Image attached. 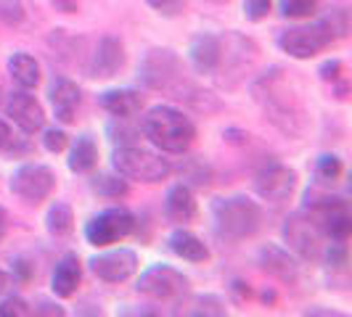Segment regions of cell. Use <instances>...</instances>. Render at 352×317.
<instances>
[{
  "label": "cell",
  "instance_id": "cell-12",
  "mask_svg": "<svg viewBox=\"0 0 352 317\" xmlns=\"http://www.w3.org/2000/svg\"><path fill=\"white\" fill-rule=\"evenodd\" d=\"M135 267H138V257L130 248H114V251H106V254H98L90 259L93 275L106 283L127 281L135 272Z\"/></svg>",
  "mask_w": 352,
  "mask_h": 317
},
{
  "label": "cell",
  "instance_id": "cell-17",
  "mask_svg": "<svg viewBox=\"0 0 352 317\" xmlns=\"http://www.w3.org/2000/svg\"><path fill=\"white\" fill-rule=\"evenodd\" d=\"M98 104L104 106L111 117H117V119H130V117H135V114L141 111L143 98H141V93H135V90H130V88H114V90L101 93Z\"/></svg>",
  "mask_w": 352,
  "mask_h": 317
},
{
  "label": "cell",
  "instance_id": "cell-30",
  "mask_svg": "<svg viewBox=\"0 0 352 317\" xmlns=\"http://www.w3.org/2000/svg\"><path fill=\"white\" fill-rule=\"evenodd\" d=\"M183 175L188 177L194 185H207V183H210V177H212V169L204 158H191V161H188V167L183 169Z\"/></svg>",
  "mask_w": 352,
  "mask_h": 317
},
{
  "label": "cell",
  "instance_id": "cell-16",
  "mask_svg": "<svg viewBox=\"0 0 352 317\" xmlns=\"http://www.w3.org/2000/svg\"><path fill=\"white\" fill-rule=\"evenodd\" d=\"M220 51H223V40L204 32V35L194 37V43L188 48V58L199 74H214L220 67Z\"/></svg>",
  "mask_w": 352,
  "mask_h": 317
},
{
  "label": "cell",
  "instance_id": "cell-2",
  "mask_svg": "<svg viewBox=\"0 0 352 317\" xmlns=\"http://www.w3.org/2000/svg\"><path fill=\"white\" fill-rule=\"evenodd\" d=\"M138 77H141V82L146 88L162 90V93L173 95L177 101H186L188 106H194L196 111L212 114V111L220 108V104L214 101V95L207 93V90H201L186 74L180 58L170 48H154V51L146 53L141 67H138Z\"/></svg>",
  "mask_w": 352,
  "mask_h": 317
},
{
  "label": "cell",
  "instance_id": "cell-3",
  "mask_svg": "<svg viewBox=\"0 0 352 317\" xmlns=\"http://www.w3.org/2000/svg\"><path fill=\"white\" fill-rule=\"evenodd\" d=\"M143 135L167 154H186L196 138L194 122L175 106H154L141 122Z\"/></svg>",
  "mask_w": 352,
  "mask_h": 317
},
{
  "label": "cell",
  "instance_id": "cell-28",
  "mask_svg": "<svg viewBox=\"0 0 352 317\" xmlns=\"http://www.w3.org/2000/svg\"><path fill=\"white\" fill-rule=\"evenodd\" d=\"M183 315H226V307L217 296H196L188 301V309H177Z\"/></svg>",
  "mask_w": 352,
  "mask_h": 317
},
{
  "label": "cell",
  "instance_id": "cell-33",
  "mask_svg": "<svg viewBox=\"0 0 352 317\" xmlns=\"http://www.w3.org/2000/svg\"><path fill=\"white\" fill-rule=\"evenodd\" d=\"M326 262L334 270H342L347 264V246H344V241H336V244L326 248Z\"/></svg>",
  "mask_w": 352,
  "mask_h": 317
},
{
  "label": "cell",
  "instance_id": "cell-37",
  "mask_svg": "<svg viewBox=\"0 0 352 317\" xmlns=\"http://www.w3.org/2000/svg\"><path fill=\"white\" fill-rule=\"evenodd\" d=\"M342 69H344V67H342V61H336L334 58V61H326V64L318 69V74H320L326 82H336V80L342 77Z\"/></svg>",
  "mask_w": 352,
  "mask_h": 317
},
{
  "label": "cell",
  "instance_id": "cell-20",
  "mask_svg": "<svg viewBox=\"0 0 352 317\" xmlns=\"http://www.w3.org/2000/svg\"><path fill=\"white\" fill-rule=\"evenodd\" d=\"M164 214L173 220V222H191L196 217V198L191 193V188L186 183L180 185H173L167 191V198H164Z\"/></svg>",
  "mask_w": 352,
  "mask_h": 317
},
{
  "label": "cell",
  "instance_id": "cell-32",
  "mask_svg": "<svg viewBox=\"0 0 352 317\" xmlns=\"http://www.w3.org/2000/svg\"><path fill=\"white\" fill-rule=\"evenodd\" d=\"M157 14L162 16H177L186 8V0H146Z\"/></svg>",
  "mask_w": 352,
  "mask_h": 317
},
{
  "label": "cell",
  "instance_id": "cell-24",
  "mask_svg": "<svg viewBox=\"0 0 352 317\" xmlns=\"http://www.w3.org/2000/svg\"><path fill=\"white\" fill-rule=\"evenodd\" d=\"M72 225H74V214H72V207L64 204V201H56L51 204V209L45 214V228L51 235L56 238H64L72 233Z\"/></svg>",
  "mask_w": 352,
  "mask_h": 317
},
{
  "label": "cell",
  "instance_id": "cell-15",
  "mask_svg": "<svg viewBox=\"0 0 352 317\" xmlns=\"http://www.w3.org/2000/svg\"><path fill=\"white\" fill-rule=\"evenodd\" d=\"M51 104H53V111H56V119L64 124L74 122V114H77V108H80V101H82V95H80V88L69 82V80H64V77H56L51 85Z\"/></svg>",
  "mask_w": 352,
  "mask_h": 317
},
{
  "label": "cell",
  "instance_id": "cell-42",
  "mask_svg": "<svg viewBox=\"0 0 352 317\" xmlns=\"http://www.w3.org/2000/svg\"><path fill=\"white\" fill-rule=\"evenodd\" d=\"M6 230H8V214H6V209L0 207V241H3V235H6Z\"/></svg>",
  "mask_w": 352,
  "mask_h": 317
},
{
  "label": "cell",
  "instance_id": "cell-1",
  "mask_svg": "<svg viewBox=\"0 0 352 317\" xmlns=\"http://www.w3.org/2000/svg\"><path fill=\"white\" fill-rule=\"evenodd\" d=\"M252 95L263 108L265 119L276 124L283 135L300 138L307 130V106L302 98L300 82L294 80V71L273 67L252 85Z\"/></svg>",
  "mask_w": 352,
  "mask_h": 317
},
{
  "label": "cell",
  "instance_id": "cell-25",
  "mask_svg": "<svg viewBox=\"0 0 352 317\" xmlns=\"http://www.w3.org/2000/svg\"><path fill=\"white\" fill-rule=\"evenodd\" d=\"M90 188L104 198H122L127 196V180L122 175H96Z\"/></svg>",
  "mask_w": 352,
  "mask_h": 317
},
{
  "label": "cell",
  "instance_id": "cell-22",
  "mask_svg": "<svg viewBox=\"0 0 352 317\" xmlns=\"http://www.w3.org/2000/svg\"><path fill=\"white\" fill-rule=\"evenodd\" d=\"M8 74L21 90H32L40 82V64L30 53H14L8 61Z\"/></svg>",
  "mask_w": 352,
  "mask_h": 317
},
{
  "label": "cell",
  "instance_id": "cell-14",
  "mask_svg": "<svg viewBox=\"0 0 352 317\" xmlns=\"http://www.w3.org/2000/svg\"><path fill=\"white\" fill-rule=\"evenodd\" d=\"M124 64V48L117 37H104L90 61V77H114Z\"/></svg>",
  "mask_w": 352,
  "mask_h": 317
},
{
  "label": "cell",
  "instance_id": "cell-29",
  "mask_svg": "<svg viewBox=\"0 0 352 317\" xmlns=\"http://www.w3.org/2000/svg\"><path fill=\"white\" fill-rule=\"evenodd\" d=\"M318 0H278V8L286 19H305L316 11Z\"/></svg>",
  "mask_w": 352,
  "mask_h": 317
},
{
  "label": "cell",
  "instance_id": "cell-5",
  "mask_svg": "<svg viewBox=\"0 0 352 317\" xmlns=\"http://www.w3.org/2000/svg\"><path fill=\"white\" fill-rule=\"evenodd\" d=\"M114 169L127 180H141V183H159L173 172V164L162 158L154 151H146L138 145H122L114 151Z\"/></svg>",
  "mask_w": 352,
  "mask_h": 317
},
{
  "label": "cell",
  "instance_id": "cell-40",
  "mask_svg": "<svg viewBox=\"0 0 352 317\" xmlns=\"http://www.w3.org/2000/svg\"><path fill=\"white\" fill-rule=\"evenodd\" d=\"M8 143H11V127L0 119V151H3Z\"/></svg>",
  "mask_w": 352,
  "mask_h": 317
},
{
  "label": "cell",
  "instance_id": "cell-19",
  "mask_svg": "<svg viewBox=\"0 0 352 317\" xmlns=\"http://www.w3.org/2000/svg\"><path fill=\"white\" fill-rule=\"evenodd\" d=\"M260 264H263V270H267L270 275H276V278H281V281H294L297 272H300L297 259H294L286 248L273 246V244L263 246V251H260Z\"/></svg>",
  "mask_w": 352,
  "mask_h": 317
},
{
  "label": "cell",
  "instance_id": "cell-35",
  "mask_svg": "<svg viewBox=\"0 0 352 317\" xmlns=\"http://www.w3.org/2000/svg\"><path fill=\"white\" fill-rule=\"evenodd\" d=\"M24 317L30 315V307H27V301L16 299V296H11V299L0 301V317Z\"/></svg>",
  "mask_w": 352,
  "mask_h": 317
},
{
  "label": "cell",
  "instance_id": "cell-31",
  "mask_svg": "<svg viewBox=\"0 0 352 317\" xmlns=\"http://www.w3.org/2000/svg\"><path fill=\"white\" fill-rule=\"evenodd\" d=\"M270 5H273V0H244V16L249 21H260L270 14Z\"/></svg>",
  "mask_w": 352,
  "mask_h": 317
},
{
  "label": "cell",
  "instance_id": "cell-7",
  "mask_svg": "<svg viewBox=\"0 0 352 317\" xmlns=\"http://www.w3.org/2000/svg\"><path fill=\"white\" fill-rule=\"evenodd\" d=\"M331 43H334V37L323 27L320 19L307 24V27H292L278 37L281 51L289 53L292 58H313L320 51H326Z\"/></svg>",
  "mask_w": 352,
  "mask_h": 317
},
{
  "label": "cell",
  "instance_id": "cell-36",
  "mask_svg": "<svg viewBox=\"0 0 352 317\" xmlns=\"http://www.w3.org/2000/svg\"><path fill=\"white\" fill-rule=\"evenodd\" d=\"M0 16L6 19L8 24H16L21 21V5H19V0H0Z\"/></svg>",
  "mask_w": 352,
  "mask_h": 317
},
{
  "label": "cell",
  "instance_id": "cell-4",
  "mask_svg": "<svg viewBox=\"0 0 352 317\" xmlns=\"http://www.w3.org/2000/svg\"><path fill=\"white\" fill-rule=\"evenodd\" d=\"M212 220L223 235L241 241L257 233L263 222V209L247 196H230V198L212 201Z\"/></svg>",
  "mask_w": 352,
  "mask_h": 317
},
{
  "label": "cell",
  "instance_id": "cell-27",
  "mask_svg": "<svg viewBox=\"0 0 352 317\" xmlns=\"http://www.w3.org/2000/svg\"><path fill=\"white\" fill-rule=\"evenodd\" d=\"M320 21H323V27L331 32V37H334V40H342V37L350 35V11H347L344 5H336V8H331V11L320 19Z\"/></svg>",
  "mask_w": 352,
  "mask_h": 317
},
{
  "label": "cell",
  "instance_id": "cell-38",
  "mask_svg": "<svg viewBox=\"0 0 352 317\" xmlns=\"http://www.w3.org/2000/svg\"><path fill=\"white\" fill-rule=\"evenodd\" d=\"M14 278L21 283H27L32 278V264L24 262V259H16V262H14Z\"/></svg>",
  "mask_w": 352,
  "mask_h": 317
},
{
  "label": "cell",
  "instance_id": "cell-21",
  "mask_svg": "<svg viewBox=\"0 0 352 317\" xmlns=\"http://www.w3.org/2000/svg\"><path fill=\"white\" fill-rule=\"evenodd\" d=\"M170 248L175 251L180 259H188V262H204V259H210V248L207 244L194 235V233H188V230H175L173 235H170Z\"/></svg>",
  "mask_w": 352,
  "mask_h": 317
},
{
  "label": "cell",
  "instance_id": "cell-39",
  "mask_svg": "<svg viewBox=\"0 0 352 317\" xmlns=\"http://www.w3.org/2000/svg\"><path fill=\"white\" fill-rule=\"evenodd\" d=\"M30 312H35V315H58V317L64 315V309L51 304V301H37L35 309H30Z\"/></svg>",
  "mask_w": 352,
  "mask_h": 317
},
{
  "label": "cell",
  "instance_id": "cell-41",
  "mask_svg": "<svg viewBox=\"0 0 352 317\" xmlns=\"http://www.w3.org/2000/svg\"><path fill=\"white\" fill-rule=\"evenodd\" d=\"M305 315H323V317H342V312H334V309H313V307H310V309H307V312H305Z\"/></svg>",
  "mask_w": 352,
  "mask_h": 317
},
{
  "label": "cell",
  "instance_id": "cell-23",
  "mask_svg": "<svg viewBox=\"0 0 352 317\" xmlns=\"http://www.w3.org/2000/svg\"><path fill=\"white\" fill-rule=\"evenodd\" d=\"M96 158H98V148L90 135H80L74 145H72L69 154V169L72 172H88L96 167Z\"/></svg>",
  "mask_w": 352,
  "mask_h": 317
},
{
  "label": "cell",
  "instance_id": "cell-18",
  "mask_svg": "<svg viewBox=\"0 0 352 317\" xmlns=\"http://www.w3.org/2000/svg\"><path fill=\"white\" fill-rule=\"evenodd\" d=\"M80 278H82V270H80L77 254H64L56 262V270H53V278H51L53 294L61 296V299H69L72 294L77 291V285H80Z\"/></svg>",
  "mask_w": 352,
  "mask_h": 317
},
{
  "label": "cell",
  "instance_id": "cell-8",
  "mask_svg": "<svg viewBox=\"0 0 352 317\" xmlns=\"http://www.w3.org/2000/svg\"><path fill=\"white\" fill-rule=\"evenodd\" d=\"M283 238L292 246V251H297L302 259H316L323 248V230L318 225V220L307 211L292 214L283 225Z\"/></svg>",
  "mask_w": 352,
  "mask_h": 317
},
{
  "label": "cell",
  "instance_id": "cell-6",
  "mask_svg": "<svg viewBox=\"0 0 352 317\" xmlns=\"http://www.w3.org/2000/svg\"><path fill=\"white\" fill-rule=\"evenodd\" d=\"M135 228V217L122 207H114V209L98 211L88 225H85V238L93 246H109V244H117L127 238Z\"/></svg>",
  "mask_w": 352,
  "mask_h": 317
},
{
  "label": "cell",
  "instance_id": "cell-10",
  "mask_svg": "<svg viewBox=\"0 0 352 317\" xmlns=\"http://www.w3.org/2000/svg\"><path fill=\"white\" fill-rule=\"evenodd\" d=\"M297 188V172L289 169L281 161H265L254 175V191L263 201L281 204Z\"/></svg>",
  "mask_w": 352,
  "mask_h": 317
},
{
  "label": "cell",
  "instance_id": "cell-11",
  "mask_svg": "<svg viewBox=\"0 0 352 317\" xmlns=\"http://www.w3.org/2000/svg\"><path fill=\"white\" fill-rule=\"evenodd\" d=\"M186 288H188L186 275L177 272L175 267H170V264H154L146 272H141V278H138V291H141L143 296L157 301L183 296Z\"/></svg>",
  "mask_w": 352,
  "mask_h": 317
},
{
  "label": "cell",
  "instance_id": "cell-34",
  "mask_svg": "<svg viewBox=\"0 0 352 317\" xmlns=\"http://www.w3.org/2000/svg\"><path fill=\"white\" fill-rule=\"evenodd\" d=\"M43 145L51 151V154H58V151H64L67 148V132L64 130H45V138H43Z\"/></svg>",
  "mask_w": 352,
  "mask_h": 317
},
{
  "label": "cell",
  "instance_id": "cell-43",
  "mask_svg": "<svg viewBox=\"0 0 352 317\" xmlns=\"http://www.w3.org/2000/svg\"><path fill=\"white\" fill-rule=\"evenodd\" d=\"M8 285H11V275L0 270V294H6V291H8Z\"/></svg>",
  "mask_w": 352,
  "mask_h": 317
},
{
  "label": "cell",
  "instance_id": "cell-13",
  "mask_svg": "<svg viewBox=\"0 0 352 317\" xmlns=\"http://www.w3.org/2000/svg\"><path fill=\"white\" fill-rule=\"evenodd\" d=\"M8 117L16 122V127L21 132H27V135H35L37 130H43V124H45V114H43V106L35 101V95H30V93H14L11 98H8Z\"/></svg>",
  "mask_w": 352,
  "mask_h": 317
},
{
  "label": "cell",
  "instance_id": "cell-9",
  "mask_svg": "<svg viewBox=\"0 0 352 317\" xmlns=\"http://www.w3.org/2000/svg\"><path fill=\"white\" fill-rule=\"evenodd\" d=\"M56 188V175L45 164H24L11 175V191L27 204H43Z\"/></svg>",
  "mask_w": 352,
  "mask_h": 317
},
{
  "label": "cell",
  "instance_id": "cell-26",
  "mask_svg": "<svg viewBox=\"0 0 352 317\" xmlns=\"http://www.w3.org/2000/svg\"><path fill=\"white\" fill-rule=\"evenodd\" d=\"M342 169H344V164L336 154H323L316 161V180L320 185H334L342 177Z\"/></svg>",
  "mask_w": 352,
  "mask_h": 317
}]
</instances>
